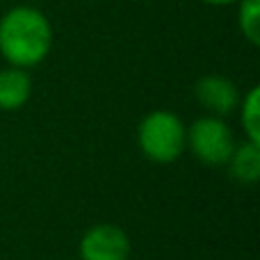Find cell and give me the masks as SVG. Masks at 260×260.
Wrapping results in <instances>:
<instances>
[{"instance_id": "obj_9", "label": "cell", "mask_w": 260, "mask_h": 260, "mask_svg": "<svg viewBox=\"0 0 260 260\" xmlns=\"http://www.w3.org/2000/svg\"><path fill=\"white\" fill-rule=\"evenodd\" d=\"M238 27L240 35L251 46L260 44V0H238Z\"/></svg>"}, {"instance_id": "obj_6", "label": "cell", "mask_w": 260, "mask_h": 260, "mask_svg": "<svg viewBox=\"0 0 260 260\" xmlns=\"http://www.w3.org/2000/svg\"><path fill=\"white\" fill-rule=\"evenodd\" d=\"M32 96V78L27 69L5 67L0 69V110L16 112L30 101Z\"/></svg>"}, {"instance_id": "obj_5", "label": "cell", "mask_w": 260, "mask_h": 260, "mask_svg": "<svg viewBox=\"0 0 260 260\" xmlns=\"http://www.w3.org/2000/svg\"><path fill=\"white\" fill-rule=\"evenodd\" d=\"M194 99H197V103L208 114L224 119L238 110L242 94H240L238 85L231 78L210 73V76H201L197 80V85H194Z\"/></svg>"}, {"instance_id": "obj_1", "label": "cell", "mask_w": 260, "mask_h": 260, "mask_svg": "<svg viewBox=\"0 0 260 260\" xmlns=\"http://www.w3.org/2000/svg\"><path fill=\"white\" fill-rule=\"evenodd\" d=\"M53 48V25L41 9L16 5L0 16V57L9 67L32 69Z\"/></svg>"}, {"instance_id": "obj_8", "label": "cell", "mask_w": 260, "mask_h": 260, "mask_svg": "<svg viewBox=\"0 0 260 260\" xmlns=\"http://www.w3.org/2000/svg\"><path fill=\"white\" fill-rule=\"evenodd\" d=\"M240 123H242L244 137L253 144H260V89L251 87L240 99Z\"/></svg>"}, {"instance_id": "obj_2", "label": "cell", "mask_w": 260, "mask_h": 260, "mask_svg": "<svg viewBox=\"0 0 260 260\" xmlns=\"http://www.w3.org/2000/svg\"><path fill=\"white\" fill-rule=\"evenodd\" d=\"M137 144L146 160L169 165L187 151V126L171 110H153L139 121Z\"/></svg>"}, {"instance_id": "obj_10", "label": "cell", "mask_w": 260, "mask_h": 260, "mask_svg": "<svg viewBox=\"0 0 260 260\" xmlns=\"http://www.w3.org/2000/svg\"><path fill=\"white\" fill-rule=\"evenodd\" d=\"M203 5H210V7H229V5H235L238 0H199Z\"/></svg>"}, {"instance_id": "obj_7", "label": "cell", "mask_w": 260, "mask_h": 260, "mask_svg": "<svg viewBox=\"0 0 260 260\" xmlns=\"http://www.w3.org/2000/svg\"><path fill=\"white\" fill-rule=\"evenodd\" d=\"M229 174L240 185H253L260 176V144L244 139L242 144H235L229 162Z\"/></svg>"}, {"instance_id": "obj_4", "label": "cell", "mask_w": 260, "mask_h": 260, "mask_svg": "<svg viewBox=\"0 0 260 260\" xmlns=\"http://www.w3.org/2000/svg\"><path fill=\"white\" fill-rule=\"evenodd\" d=\"M133 244L128 233L114 224H96L85 231L78 244L80 260H128Z\"/></svg>"}, {"instance_id": "obj_3", "label": "cell", "mask_w": 260, "mask_h": 260, "mask_svg": "<svg viewBox=\"0 0 260 260\" xmlns=\"http://www.w3.org/2000/svg\"><path fill=\"white\" fill-rule=\"evenodd\" d=\"M235 144L233 130L221 117L203 114L187 126V148L201 165L224 167Z\"/></svg>"}]
</instances>
